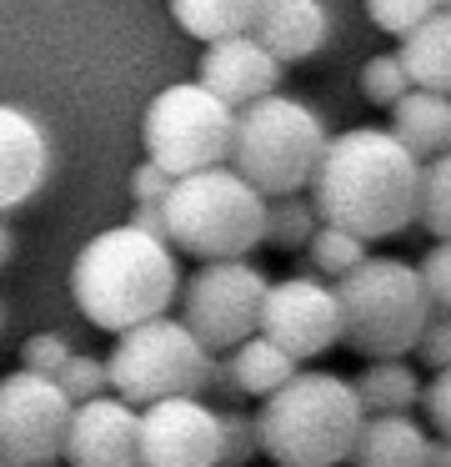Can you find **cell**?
<instances>
[{
    "mask_svg": "<svg viewBox=\"0 0 451 467\" xmlns=\"http://www.w3.org/2000/svg\"><path fill=\"white\" fill-rule=\"evenodd\" d=\"M311 202L321 222L346 226L361 242H386L416 222L421 156L381 126H351L331 136L311 176Z\"/></svg>",
    "mask_w": 451,
    "mask_h": 467,
    "instance_id": "6da1fadb",
    "label": "cell"
},
{
    "mask_svg": "<svg viewBox=\"0 0 451 467\" xmlns=\"http://www.w3.org/2000/svg\"><path fill=\"white\" fill-rule=\"evenodd\" d=\"M70 296L80 317L100 332H126L150 317H166V306L180 296L176 252L166 236H146L130 222L96 232L76 252Z\"/></svg>",
    "mask_w": 451,
    "mask_h": 467,
    "instance_id": "7a4b0ae2",
    "label": "cell"
},
{
    "mask_svg": "<svg viewBox=\"0 0 451 467\" xmlns=\"http://www.w3.org/2000/svg\"><path fill=\"white\" fill-rule=\"evenodd\" d=\"M361 422H366V407L351 377L296 372L271 397H261V457H276L281 467H341L351 462Z\"/></svg>",
    "mask_w": 451,
    "mask_h": 467,
    "instance_id": "3957f363",
    "label": "cell"
},
{
    "mask_svg": "<svg viewBox=\"0 0 451 467\" xmlns=\"http://www.w3.org/2000/svg\"><path fill=\"white\" fill-rule=\"evenodd\" d=\"M166 242L196 262L246 256L266 242V196L226 161L176 176L166 196Z\"/></svg>",
    "mask_w": 451,
    "mask_h": 467,
    "instance_id": "277c9868",
    "label": "cell"
},
{
    "mask_svg": "<svg viewBox=\"0 0 451 467\" xmlns=\"http://www.w3.org/2000/svg\"><path fill=\"white\" fill-rule=\"evenodd\" d=\"M341 296V327L356 357H406L416 352L421 332L431 322V296L416 266L396 262V256H366L346 276H336Z\"/></svg>",
    "mask_w": 451,
    "mask_h": 467,
    "instance_id": "5b68a950",
    "label": "cell"
},
{
    "mask_svg": "<svg viewBox=\"0 0 451 467\" xmlns=\"http://www.w3.org/2000/svg\"><path fill=\"white\" fill-rule=\"evenodd\" d=\"M326 126L296 96H261L236 111L231 136V166L256 186L261 196H291L306 192L326 151Z\"/></svg>",
    "mask_w": 451,
    "mask_h": 467,
    "instance_id": "8992f818",
    "label": "cell"
},
{
    "mask_svg": "<svg viewBox=\"0 0 451 467\" xmlns=\"http://www.w3.org/2000/svg\"><path fill=\"white\" fill-rule=\"evenodd\" d=\"M116 397L146 407L160 397H206L210 352L176 317H150L140 327L116 332V352L106 362Z\"/></svg>",
    "mask_w": 451,
    "mask_h": 467,
    "instance_id": "52a82bcc",
    "label": "cell"
},
{
    "mask_svg": "<svg viewBox=\"0 0 451 467\" xmlns=\"http://www.w3.org/2000/svg\"><path fill=\"white\" fill-rule=\"evenodd\" d=\"M231 136H236V111L200 81H180L150 96L146 121H140L146 161H156L170 176H190L231 161Z\"/></svg>",
    "mask_w": 451,
    "mask_h": 467,
    "instance_id": "ba28073f",
    "label": "cell"
},
{
    "mask_svg": "<svg viewBox=\"0 0 451 467\" xmlns=\"http://www.w3.org/2000/svg\"><path fill=\"white\" fill-rule=\"evenodd\" d=\"M266 272L246 256L200 262L196 276L180 286V322L200 337L206 352H231L251 332H261V302H266Z\"/></svg>",
    "mask_w": 451,
    "mask_h": 467,
    "instance_id": "9c48e42d",
    "label": "cell"
},
{
    "mask_svg": "<svg viewBox=\"0 0 451 467\" xmlns=\"http://www.w3.org/2000/svg\"><path fill=\"white\" fill-rule=\"evenodd\" d=\"M70 402L56 377L46 372H20L0 377V457L10 467H50L66 457V427Z\"/></svg>",
    "mask_w": 451,
    "mask_h": 467,
    "instance_id": "30bf717a",
    "label": "cell"
},
{
    "mask_svg": "<svg viewBox=\"0 0 451 467\" xmlns=\"http://www.w3.org/2000/svg\"><path fill=\"white\" fill-rule=\"evenodd\" d=\"M261 332H266L271 342L286 347L296 362L326 357L331 347L346 337L336 286H326L321 276H286V282H271L266 302H261Z\"/></svg>",
    "mask_w": 451,
    "mask_h": 467,
    "instance_id": "8fae6325",
    "label": "cell"
},
{
    "mask_svg": "<svg viewBox=\"0 0 451 467\" xmlns=\"http://www.w3.org/2000/svg\"><path fill=\"white\" fill-rule=\"evenodd\" d=\"M140 467H220V412L206 397H160L140 407Z\"/></svg>",
    "mask_w": 451,
    "mask_h": 467,
    "instance_id": "7c38bea8",
    "label": "cell"
},
{
    "mask_svg": "<svg viewBox=\"0 0 451 467\" xmlns=\"http://www.w3.org/2000/svg\"><path fill=\"white\" fill-rule=\"evenodd\" d=\"M70 467H140V407L116 392L76 402L66 427Z\"/></svg>",
    "mask_w": 451,
    "mask_h": 467,
    "instance_id": "4fadbf2b",
    "label": "cell"
},
{
    "mask_svg": "<svg viewBox=\"0 0 451 467\" xmlns=\"http://www.w3.org/2000/svg\"><path fill=\"white\" fill-rule=\"evenodd\" d=\"M196 81L210 96H220L231 111H241V106L261 101V96H271L281 86V61L251 31H241V36H226V41L206 46Z\"/></svg>",
    "mask_w": 451,
    "mask_h": 467,
    "instance_id": "5bb4252c",
    "label": "cell"
},
{
    "mask_svg": "<svg viewBox=\"0 0 451 467\" xmlns=\"http://www.w3.org/2000/svg\"><path fill=\"white\" fill-rule=\"evenodd\" d=\"M50 176V141L40 121L15 106H0V216L26 206Z\"/></svg>",
    "mask_w": 451,
    "mask_h": 467,
    "instance_id": "9a60e30c",
    "label": "cell"
},
{
    "mask_svg": "<svg viewBox=\"0 0 451 467\" xmlns=\"http://www.w3.org/2000/svg\"><path fill=\"white\" fill-rule=\"evenodd\" d=\"M251 36H256L281 66L311 61V56H321L331 41V11H326V0H261Z\"/></svg>",
    "mask_w": 451,
    "mask_h": 467,
    "instance_id": "2e32d148",
    "label": "cell"
},
{
    "mask_svg": "<svg viewBox=\"0 0 451 467\" xmlns=\"http://www.w3.org/2000/svg\"><path fill=\"white\" fill-rule=\"evenodd\" d=\"M431 437L406 412H366L361 437L351 447V467H426Z\"/></svg>",
    "mask_w": 451,
    "mask_h": 467,
    "instance_id": "e0dca14e",
    "label": "cell"
},
{
    "mask_svg": "<svg viewBox=\"0 0 451 467\" xmlns=\"http://www.w3.org/2000/svg\"><path fill=\"white\" fill-rule=\"evenodd\" d=\"M391 131H396L421 161L451 151V96L446 91H426V86H411V91L391 106Z\"/></svg>",
    "mask_w": 451,
    "mask_h": 467,
    "instance_id": "ac0fdd59",
    "label": "cell"
},
{
    "mask_svg": "<svg viewBox=\"0 0 451 467\" xmlns=\"http://www.w3.org/2000/svg\"><path fill=\"white\" fill-rule=\"evenodd\" d=\"M401 61L411 71V86L451 96V5H436L416 31L401 36Z\"/></svg>",
    "mask_w": 451,
    "mask_h": 467,
    "instance_id": "d6986e66",
    "label": "cell"
},
{
    "mask_svg": "<svg viewBox=\"0 0 451 467\" xmlns=\"http://www.w3.org/2000/svg\"><path fill=\"white\" fill-rule=\"evenodd\" d=\"M226 362H231V377H236V392L241 397H271L286 377L301 372L296 357H291L281 342H271L266 332H251L241 347H231Z\"/></svg>",
    "mask_w": 451,
    "mask_h": 467,
    "instance_id": "ffe728a7",
    "label": "cell"
},
{
    "mask_svg": "<svg viewBox=\"0 0 451 467\" xmlns=\"http://www.w3.org/2000/svg\"><path fill=\"white\" fill-rule=\"evenodd\" d=\"M356 397L366 412H411L421 402V377L406 357H371L356 377Z\"/></svg>",
    "mask_w": 451,
    "mask_h": 467,
    "instance_id": "44dd1931",
    "label": "cell"
},
{
    "mask_svg": "<svg viewBox=\"0 0 451 467\" xmlns=\"http://www.w3.org/2000/svg\"><path fill=\"white\" fill-rule=\"evenodd\" d=\"M261 0H170V16L186 36L196 41H226V36H241L256 26Z\"/></svg>",
    "mask_w": 451,
    "mask_h": 467,
    "instance_id": "7402d4cb",
    "label": "cell"
},
{
    "mask_svg": "<svg viewBox=\"0 0 451 467\" xmlns=\"http://www.w3.org/2000/svg\"><path fill=\"white\" fill-rule=\"evenodd\" d=\"M416 222L431 232V242H451V151L421 161V202Z\"/></svg>",
    "mask_w": 451,
    "mask_h": 467,
    "instance_id": "603a6c76",
    "label": "cell"
},
{
    "mask_svg": "<svg viewBox=\"0 0 451 467\" xmlns=\"http://www.w3.org/2000/svg\"><path fill=\"white\" fill-rule=\"evenodd\" d=\"M321 226V212L311 196H266V242L271 246H306L311 232Z\"/></svg>",
    "mask_w": 451,
    "mask_h": 467,
    "instance_id": "cb8c5ba5",
    "label": "cell"
},
{
    "mask_svg": "<svg viewBox=\"0 0 451 467\" xmlns=\"http://www.w3.org/2000/svg\"><path fill=\"white\" fill-rule=\"evenodd\" d=\"M306 262L316 266L321 276H346L356 262H366V242H361L356 232H346V226H331V222H321L316 232H311V242H306Z\"/></svg>",
    "mask_w": 451,
    "mask_h": 467,
    "instance_id": "d4e9b609",
    "label": "cell"
},
{
    "mask_svg": "<svg viewBox=\"0 0 451 467\" xmlns=\"http://www.w3.org/2000/svg\"><path fill=\"white\" fill-rule=\"evenodd\" d=\"M406 91H411V71H406V61H401V51L371 56V61L361 66V96H366L371 106H386L391 111Z\"/></svg>",
    "mask_w": 451,
    "mask_h": 467,
    "instance_id": "484cf974",
    "label": "cell"
},
{
    "mask_svg": "<svg viewBox=\"0 0 451 467\" xmlns=\"http://www.w3.org/2000/svg\"><path fill=\"white\" fill-rule=\"evenodd\" d=\"M56 382H60V392H66L70 402H86V397H100L110 387V372H106V362H96V357L70 352L66 362H60Z\"/></svg>",
    "mask_w": 451,
    "mask_h": 467,
    "instance_id": "4316f807",
    "label": "cell"
},
{
    "mask_svg": "<svg viewBox=\"0 0 451 467\" xmlns=\"http://www.w3.org/2000/svg\"><path fill=\"white\" fill-rule=\"evenodd\" d=\"M431 11H436V0H366V16L376 21V31H386V36L416 31Z\"/></svg>",
    "mask_w": 451,
    "mask_h": 467,
    "instance_id": "83f0119b",
    "label": "cell"
},
{
    "mask_svg": "<svg viewBox=\"0 0 451 467\" xmlns=\"http://www.w3.org/2000/svg\"><path fill=\"white\" fill-rule=\"evenodd\" d=\"M261 452V437H256V417H241V412H220V467H241Z\"/></svg>",
    "mask_w": 451,
    "mask_h": 467,
    "instance_id": "f1b7e54d",
    "label": "cell"
},
{
    "mask_svg": "<svg viewBox=\"0 0 451 467\" xmlns=\"http://www.w3.org/2000/svg\"><path fill=\"white\" fill-rule=\"evenodd\" d=\"M421 282H426V296L436 312H451V242H436L426 256H421Z\"/></svg>",
    "mask_w": 451,
    "mask_h": 467,
    "instance_id": "f546056e",
    "label": "cell"
},
{
    "mask_svg": "<svg viewBox=\"0 0 451 467\" xmlns=\"http://www.w3.org/2000/svg\"><path fill=\"white\" fill-rule=\"evenodd\" d=\"M66 357H70V342L60 332H36L26 347H20V362H26L30 372H46V377H56Z\"/></svg>",
    "mask_w": 451,
    "mask_h": 467,
    "instance_id": "4dcf8cb0",
    "label": "cell"
},
{
    "mask_svg": "<svg viewBox=\"0 0 451 467\" xmlns=\"http://www.w3.org/2000/svg\"><path fill=\"white\" fill-rule=\"evenodd\" d=\"M416 357H421V367H431V372L451 367V312H431L426 332H421V342H416Z\"/></svg>",
    "mask_w": 451,
    "mask_h": 467,
    "instance_id": "1f68e13d",
    "label": "cell"
},
{
    "mask_svg": "<svg viewBox=\"0 0 451 467\" xmlns=\"http://www.w3.org/2000/svg\"><path fill=\"white\" fill-rule=\"evenodd\" d=\"M421 412L431 417L436 437H451V367L431 372V382L421 387Z\"/></svg>",
    "mask_w": 451,
    "mask_h": 467,
    "instance_id": "d6a6232c",
    "label": "cell"
},
{
    "mask_svg": "<svg viewBox=\"0 0 451 467\" xmlns=\"http://www.w3.org/2000/svg\"><path fill=\"white\" fill-rule=\"evenodd\" d=\"M170 186H176V176L160 171L156 161H140L136 171H130V196H136V202H166Z\"/></svg>",
    "mask_w": 451,
    "mask_h": 467,
    "instance_id": "836d02e7",
    "label": "cell"
},
{
    "mask_svg": "<svg viewBox=\"0 0 451 467\" xmlns=\"http://www.w3.org/2000/svg\"><path fill=\"white\" fill-rule=\"evenodd\" d=\"M130 226H136V232H146V236H166V202H136Z\"/></svg>",
    "mask_w": 451,
    "mask_h": 467,
    "instance_id": "e575fe53",
    "label": "cell"
},
{
    "mask_svg": "<svg viewBox=\"0 0 451 467\" xmlns=\"http://www.w3.org/2000/svg\"><path fill=\"white\" fill-rule=\"evenodd\" d=\"M426 467H451V437H431V457Z\"/></svg>",
    "mask_w": 451,
    "mask_h": 467,
    "instance_id": "d590c367",
    "label": "cell"
},
{
    "mask_svg": "<svg viewBox=\"0 0 451 467\" xmlns=\"http://www.w3.org/2000/svg\"><path fill=\"white\" fill-rule=\"evenodd\" d=\"M10 252H15V236H10V226H5V216H0V266L10 262Z\"/></svg>",
    "mask_w": 451,
    "mask_h": 467,
    "instance_id": "8d00e7d4",
    "label": "cell"
},
{
    "mask_svg": "<svg viewBox=\"0 0 451 467\" xmlns=\"http://www.w3.org/2000/svg\"><path fill=\"white\" fill-rule=\"evenodd\" d=\"M436 5H451V0H436Z\"/></svg>",
    "mask_w": 451,
    "mask_h": 467,
    "instance_id": "74e56055",
    "label": "cell"
},
{
    "mask_svg": "<svg viewBox=\"0 0 451 467\" xmlns=\"http://www.w3.org/2000/svg\"><path fill=\"white\" fill-rule=\"evenodd\" d=\"M0 327H5V312H0Z\"/></svg>",
    "mask_w": 451,
    "mask_h": 467,
    "instance_id": "f35d334b",
    "label": "cell"
},
{
    "mask_svg": "<svg viewBox=\"0 0 451 467\" xmlns=\"http://www.w3.org/2000/svg\"><path fill=\"white\" fill-rule=\"evenodd\" d=\"M0 467H10V462H5V457H0Z\"/></svg>",
    "mask_w": 451,
    "mask_h": 467,
    "instance_id": "ab89813d",
    "label": "cell"
},
{
    "mask_svg": "<svg viewBox=\"0 0 451 467\" xmlns=\"http://www.w3.org/2000/svg\"><path fill=\"white\" fill-rule=\"evenodd\" d=\"M50 467H56V462H50Z\"/></svg>",
    "mask_w": 451,
    "mask_h": 467,
    "instance_id": "60d3db41",
    "label": "cell"
}]
</instances>
